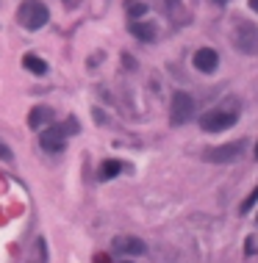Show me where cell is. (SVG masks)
<instances>
[{"mask_svg": "<svg viewBox=\"0 0 258 263\" xmlns=\"http://www.w3.org/2000/svg\"><path fill=\"white\" fill-rule=\"evenodd\" d=\"M233 47L244 56H258V28L244 17L233 19Z\"/></svg>", "mask_w": 258, "mask_h": 263, "instance_id": "6da1fadb", "label": "cell"}, {"mask_svg": "<svg viewBox=\"0 0 258 263\" xmlns=\"http://www.w3.org/2000/svg\"><path fill=\"white\" fill-rule=\"evenodd\" d=\"M17 17H19V25L28 31H39L47 25V19H50V11H47V6L42 0H23V6L17 9Z\"/></svg>", "mask_w": 258, "mask_h": 263, "instance_id": "7a4b0ae2", "label": "cell"}, {"mask_svg": "<svg viewBox=\"0 0 258 263\" xmlns=\"http://www.w3.org/2000/svg\"><path fill=\"white\" fill-rule=\"evenodd\" d=\"M236 119H239V108L236 105L233 108H211L200 117V127L206 133H222L228 127H233Z\"/></svg>", "mask_w": 258, "mask_h": 263, "instance_id": "3957f363", "label": "cell"}, {"mask_svg": "<svg viewBox=\"0 0 258 263\" xmlns=\"http://www.w3.org/2000/svg\"><path fill=\"white\" fill-rule=\"evenodd\" d=\"M194 117V100L189 97L186 92H175L172 94V105H169V122L175 127L186 125L189 119Z\"/></svg>", "mask_w": 258, "mask_h": 263, "instance_id": "277c9868", "label": "cell"}, {"mask_svg": "<svg viewBox=\"0 0 258 263\" xmlns=\"http://www.w3.org/2000/svg\"><path fill=\"white\" fill-rule=\"evenodd\" d=\"M242 147H244V141H230V144L208 147V150L203 152V161H208V164H233V161H239Z\"/></svg>", "mask_w": 258, "mask_h": 263, "instance_id": "5b68a950", "label": "cell"}, {"mask_svg": "<svg viewBox=\"0 0 258 263\" xmlns=\"http://www.w3.org/2000/svg\"><path fill=\"white\" fill-rule=\"evenodd\" d=\"M64 141H67L64 125H50V127H45L42 136H39V147L47 152H61L64 150Z\"/></svg>", "mask_w": 258, "mask_h": 263, "instance_id": "8992f818", "label": "cell"}, {"mask_svg": "<svg viewBox=\"0 0 258 263\" xmlns=\"http://www.w3.org/2000/svg\"><path fill=\"white\" fill-rule=\"evenodd\" d=\"M192 61L200 72H214L216 67H220V56H216V50H211V47H200Z\"/></svg>", "mask_w": 258, "mask_h": 263, "instance_id": "52a82bcc", "label": "cell"}, {"mask_svg": "<svg viewBox=\"0 0 258 263\" xmlns=\"http://www.w3.org/2000/svg\"><path fill=\"white\" fill-rule=\"evenodd\" d=\"M114 249H117L120 255H145V241L142 238H133V235H120V238H114Z\"/></svg>", "mask_w": 258, "mask_h": 263, "instance_id": "ba28073f", "label": "cell"}, {"mask_svg": "<svg viewBox=\"0 0 258 263\" xmlns=\"http://www.w3.org/2000/svg\"><path fill=\"white\" fill-rule=\"evenodd\" d=\"M50 122H53V108H47V105H33L31 114H28V127L31 130L50 127Z\"/></svg>", "mask_w": 258, "mask_h": 263, "instance_id": "9c48e42d", "label": "cell"}, {"mask_svg": "<svg viewBox=\"0 0 258 263\" xmlns=\"http://www.w3.org/2000/svg\"><path fill=\"white\" fill-rule=\"evenodd\" d=\"M131 33L142 42H155V36H158V28H155L153 23H139V19H133L131 23Z\"/></svg>", "mask_w": 258, "mask_h": 263, "instance_id": "30bf717a", "label": "cell"}, {"mask_svg": "<svg viewBox=\"0 0 258 263\" xmlns=\"http://www.w3.org/2000/svg\"><path fill=\"white\" fill-rule=\"evenodd\" d=\"M23 67L28 72H33V75H45V72H47L45 58H39L36 53H25V56H23Z\"/></svg>", "mask_w": 258, "mask_h": 263, "instance_id": "8fae6325", "label": "cell"}, {"mask_svg": "<svg viewBox=\"0 0 258 263\" xmlns=\"http://www.w3.org/2000/svg\"><path fill=\"white\" fill-rule=\"evenodd\" d=\"M125 169L122 166V161H117V158H111V161H103L100 164V172H97V178L100 180H111V178H117V174Z\"/></svg>", "mask_w": 258, "mask_h": 263, "instance_id": "7c38bea8", "label": "cell"}, {"mask_svg": "<svg viewBox=\"0 0 258 263\" xmlns=\"http://www.w3.org/2000/svg\"><path fill=\"white\" fill-rule=\"evenodd\" d=\"M31 263H47V241H45V238H36V244H33V255H31Z\"/></svg>", "mask_w": 258, "mask_h": 263, "instance_id": "4fadbf2b", "label": "cell"}, {"mask_svg": "<svg viewBox=\"0 0 258 263\" xmlns=\"http://www.w3.org/2000/svg\"><path fill=\"white\" fill-rule=\"evenodd\" d=\"M255 202H258V186H255L253 191L247 194V197H244V202L239 205V211H242V213H250V211H253V208H255Z\"/></svg>", "mask_w": 258, "mask_h": 263, "instance_id": "5bb4252c", "label": "cell"}, {"mask_svg": "<svg viewBox=\"0 0 258 263\" xmlns=\"http://www.w3.org/2000/svg\"><path fill=\"white\" fill-rule=\"evenodd\" d=\"M128 14H131V17H145L147 14V6L145 3H133L131 9H128Z\"/></svg>", "mask_w": 258, "mask_h": 263, "instance_id": "9a60e30c", "label": "cell"}, {"mask_svg": "<svg viewBox=\"0 0 258 263\" xmlns=\"http://www.w3.org/2000/svg\"><path fill=\"white\" fill-rule=\"evenodd\" d=\"M0 158H3V161H11V158H14V155H11V150L3 144V141H0Z\"/></svg>", "mask_w": 258, "mask_h": 263, "instance_id": "2e32d148", "label": "cell"}, {"mask_svg": "<svg viewBox=\"0 0 258 263\" xmlns=\"http://www.w3.org/2000/svg\"><path fill=\"white\" fill-rule=\"evenodd\" d=\"M244 252H247V255H253V252H255V238H253V235L244 241Z\"/></svg>", "mask_w": 258, "mask_h": 263, "instance_id": "e0dca14e", "label": "cell"}, {"mask_svg": "<svg viewBox=\"0 0 258 263\" xmlns=\"http://www.w3.org/2000/svg\"><path fill=\"white\" fill-rule=\"evenodd\" d=\"M64 130H67V133H78V130H81V127H78V119H70V122L64 125Z\"/></svg>", "mask_w": 258, "mask_h": 263, "instance_id": "ac0fdd59", "label": "cell"}, {"mask_svg": "<svg viewBox=\"0 0 258 263\" xmlns=\"http://www.w3.org/2000/svg\"><path fill=\"white\" fill-rule=\"evenodd\" d=\"M94 263H111V258H108V255H103V252H100V255H94Z\"/></svg>", "mask_w": 258, "mask_h": 263, "instance_id": "d6986e66", "label": "cell"}, {"mask_svg": "<svg viewBox=\"0 0 258 263\" xmlns=\"http://www.w3.org/2000/svg\"><path fill=\"white\" fill-rule=\"evenodd\" d=\"M250 9H253L255 14H258V0H250Z\"/></svg>", "mask_w": 258, "mask_h": 263, "instance_id": "ffe728a7", "label": "cell"}, {"mask_svg": "<svg viewBox=\"0 0 258 263\" xmlns=\"http://www.w3.org/2000/svg\"><path fill=\"white\" fill-rule=\"evenodd\" d=\"M211 3H216V6H225V3H228V0H211Z\"/></svg>", "mask_w": 258, "mask_h": 263, "instance_id": "44dd1931", "label": "cell"}, {"mask_svg": "<svg viewBox=\"0 0 258 263\" xmlns=\"http://www.w3.org/2000/svg\"><path fill=\"white\" fill-rule=\"evenodd\" d=\"M253 155H255V161H258V141H255V150H253Z\"/></svg>", "mask_w": 258, "mask_h": 263, "instance_id": "7402d4cb", "label": "cell"}, {"mask_svg": "<svg viewBox=\"0 0 258 263\" xmlns=\"http://www.w3.org/2000/svg\"><path fill=\"white\" fill-rule=\"evenodd\" d=\"M120 263H133V260H120Z\"/></svg>", "mask_w": 258, "mask_h": 263, "instance_id": "603a6c76", "label": "cell"}, {"mask_svg": "<svg viewBox=\"0 0 258 263\" xmlns=\"http://www.w3.org/2000/svg\"><path fill=\"white\" fill-rule=\"evenodd\" d=\"M167 3H178V0H167Z\"/></svg>", "mask_w": 258, "mask_h": 263, "instance_id": "cb8c5ba5", "label": "cell"}]
</instances>
